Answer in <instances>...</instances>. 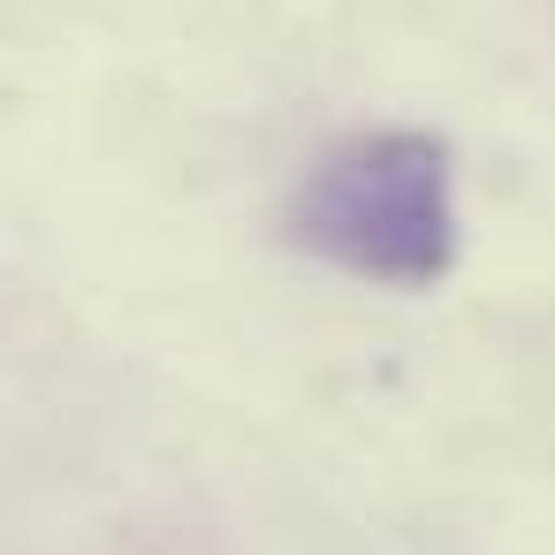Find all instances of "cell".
<instances>
[{
	"label": "cell",
	"mask_w": 555,
	"mask_h": 555,
	"mask_svg": "<svg viewBox=\"0 0 555 555\" xmlns=\"http://www.w3.org/2000/svg\"><path fill=\"white\" fill-rule=\"evenodd\" d=\"M289 236L380 289H434L456 267V168L434 130H365L327 145L297 198Z\"/></svg>",
	"instance_id": "cell-1"
}]
</instances>
